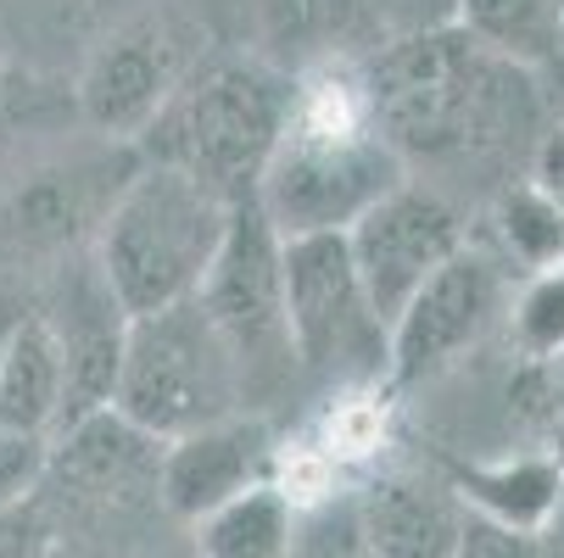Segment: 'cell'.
I'll return each mask as SVG.
<instances>
[{"instance_id": "obj_1", "label": "cell", "mask_w": 564, "mask_h": 558, "mask_svg": "<svg viewBox=\"0 0 564 558\" xmlns=\"http://www.w3.org/2000/svg\"><path fill=\"white\" fill-rule=\"evenodd\" d=\"M375 134L402 163H487L525 145L542 123L531 73L480 51L453 23L391 34L364 62Z\"/></svg>"}, {"instance_id": "obj_2", "label": "cell", "mask_w": 564, "mask_h": 558, "mask_svg": "<svg viewBox=\"0 0 564 558\" xmlns=\"http://www.w3.org/2000/svg\"><path fill=\"white\" fill-rule=\"evenodd\" d=\"M397 185H409V163L375 134L364 62H325L296 78L291 123L252 190L280 241L347 234Z\"/></svg>"}, {"instance_id": "obj_3", "label": "cell", "mask_w": 564, "mask_h": 558, "mask_svg": "<svg viewBox=\"0 0 564 558\" xmlns=\"http://www.w3.org/2000/svg\"><path fill=\"white\" fill-rule=\"evenodd\" d=\"M291 107L296 78L280 62L247 51H213L196 56V67L180 78V90L134 140V151L140 163L180 168L213 196L240 201L258 190L291 123Z\"/></svg>"}, {"instance_id": "obj_4", "label": "cell", "mask_w": 564, "mask_h": 558, "mask_svg": "<svg viewBox=\"0 0 564 558\" xmlns=\"http://www.w3.org/2000/svg\"><path fill=\"white\" fill-rule=\"evenodd\" d=\"M229 207L235 201L213 196L180 168L140 163L90 241V258L118 307L129 318H145L191 302L224 247Z\"/></svg>"}, {"instance_id": "obj_5", "label": "cell", "mask_w": 564, "mask_h": 558, "mask_svg": "<svg viewBox=\"0 0 564 558\" xmlns=\"http://www.w3.org/2000/svg\"><path fill=\"white\" fill-rule=\"evenodd\" d=\"M112 414H123L134 430H145L163 447L191 430H207L218 419L247 414L229 347L218 341L213 318L202 313L196 296L180 307H163V313L129 318Z\"/></svg>"}, {"instance_id": "obj_6", "label": "cell", "mask_w": 564, "mask_h": 558, "mask_svg": "<svg viewBox=\"0 0 564 558\" xmlns=\"http://www.w3.org/2000/svg\"><path fill=\"white\" fill-rule=\"evenodd\" d=\"M280 252H285V241L263 218L258 196H240L229 207L224 247L196 291L218 341L229 347L247 414H258L269 396H280L302 374L296 352H291V330H285V263H280Z\"/></svg>"}, {"instance_id": "obj_7", "label": "cell", "mask_w": 564, "mask_h": 558, "mask_svg": "<svg viewBox=\"0 0 564 558\" xmlns=\"http://www.w3.org/2000/svg\"><path fill=\"white\" fill-rule=\"evenodd\" d=\"M134 168V145L101 140V151L90 156H56V163H40L34 174L12 179L0 190V274L23 280L29 263L56 269L62 258L85 252Z\"/></svg>"}, {"instance_id": "obj_8", "label": "cell", "mask_w": 564, "mask_h": 558, "mask_svg": "<svg viewBox=\"0 0 564 558\" xmlns=\"http://www.w3.org/2000/svg\"><path fill=\"white\" fill-rule=\"evenodd\" d=\"M285 330L302 374H375L386 369V330L358 285L347 234L285 241Z\"/></svg>"}, {"instance_id": "obj_9", "label": "cell", "mask_w": 564, "mask_h": 558, "mask_svg": "<svg viewBox=\"0 0 564 558\" xmlns=\"http://www.w3.org/2000/svg\"><path fill=\"white\" fill-rule=\"evenodd\" d=\"M196 67V40L180 18L169 12H140L129 23H118L78 73V118L96 140L112 145H134L151 118L169 107V96L180 90V78Z\"/></svg>"}, {"instance_id": "obj_10", "label": "cell", "mask_w": 564, "mask_h": 558, "mask_svg": "<svg viewBox=\"0 0 564 558\" xmlns=\"http://www.w3.org/2000/svg\"><path fill=\"white\" fill-rule=\"evenodd\" d=\"M464 218L436 185H397L386 201H375L352 229H347V252L358 269V285L380 318V330L397 325V313L414 302V291L464 252Z\"/></svg>"}, {"instance_id": "obj_11", "label": "cell", "mask_w": 564, "mask_h": 558, "mask_svg": "<svg viewBox=\"0 0 564 558\" xmlns=\"http://www.w3.org/2000/svg\"><path fill=\"white\" fill-rule=\"evenodd\" d=\"M34 307L51 325L56 352H62V419H56V430L112 408L123 341H129V313L118 307L112 285L101 280L90 247L62 258L56 269H45V280L34 285Z\"/></svg>"}, {"instance_id": "obj_12", "label": "cell", "mask_w": 564, "mask_h": 558, "mask_svg": "<svg viewBox=\"0 0 564 558\" xmlns=\"http://www.w3.org/2000/svg\"><path fill=\"white\" fill-rule=\"evenodd\" d=\"M503 313V269L498 258L464 247L453 263H442L414 302L397 313L386 330V374L397 385L436 380L447 363H458L464 347H475Z\"/></svg>"}, {"instance_id": "obj_13", "label": "cell", "mask_w": 564, "mask_h": 558, "mask_svg": "<svg viewBox=\"0 0 564 558\" xmlns=\"http://www.w3.org/2000/svg\"><path fill=\"white\" fill-rule=\"evenodd\" d=\"M156 469H163V441L134 430L123 414L101 408L51 436L40 503H67L73 514H123L140 503H156Z\"/></svg>"}, {"instance_id": "obj_14", "label": "cell", "mask_w": 564, "mask_h": 558, "mask_svg": "<svg viewBox=\"0 0 564 558\" xmlns=\"http://www.w3.org/2000/svg\"><path fill=\"white\" fill-rule=\"evenodd\" d=\"M274 469V430L263 414H235L207 430H191L163 447V469H156V503L174 519L202 525L207 514L229 508L235 497H247L269 486Z\"/></svg>"}, {"instance_id": "obj_15", "label": "cell", "mask_w": 564, "mask_h": 558, "mask_svg": "<svg viewBox=\"0 0 564 558\" xmlns=\"http://www.w3.org/2000/svg\"><path fill=\"white\" fill-rule=\"evenodd\" d=\"M364 541L375 558H453L464 530V503L442 474L380 469L352 492Z\"/></svg>"}, {"instance_id": "obj_16", "label": "cell", "mask_w": 564, "mask_h": 558, "mask_svg": "<svg viewBox=\"0 0 564 558\" xmlns=\"http://www.w3.org/2000/svg\"><path fill=\"white\" fill-rule=\"evenodd\" d=\"M442 481L453 486V497L480 514V519H498L514 530H536L547 536V525L564 508V463L547 452L531 458H498V463H464V458H442Z\"/></svg>"}, {"instance_id": "obj_17", "label": "cell", "mask_w": 564, "mask_h": 558, "mask_svg": "<svg viewBox=\"0 0 564 558\" xmlns=\"http://www.w3.org/2000/svg\"><path fill=\"white\" fill-rule=\"evenodd\" d=\"M258 12L269 40L307 56L313 67L369 62L391 40L380 0H258Z\"/></svg>"}, {"instance_id": "obj_18", "label": "cell", "mask_w": 564, "mask_h": 558, "mask_svg": "<svg viewBox=\"0 0 564 558\" xmlns=\"http://www.w3.org/2000/svg\"><path fill=\"white\" fill-rule=\"evenodd\" d=\"M56 419H62V352L40 307H29L7 358H0V430L51 441Z\"/></svg>"}, {"instance_id": "obj_19", "label": "cell", "mask_w": 564, "mask_h": 558, "mask_svg": "<svg viewBox=\"0 0 564 558\" xmlns=\"http://www.w3.org/2000/svg\"><path fill=\"white\" fill-rule=\"evenodd\" d=\"M453 29L514 67H536L558 56L564 0H453Z\"/></svg>"}, {"instance_id": "obj_20", "label": "cell", "mask_w": 564, "mask_h": 558, "mask_svg": "<svg viewBox=\"0 0 564 558\" xmlns=\"http://www.w3.org/2000/svg\"><path fill=\"white\" fill-rule=\"evenodd\" d=\"M191 552L196 558H291V530H296V508L291 497L269 481L247 497H235L229 508L207 514L202 525H191Z\"/></svg>"}, {"instance_id": "obj_21", "label": "cell", "mask_w": 564, "mask_h": 558, "mask_svg": "<svg viewBox=\"0 0 564 558\" xmlns=\"http://www.w3.org/2000/svg\"><path fill=\"white\" fill-rule=\"evenodd\" d=\"M498 234H503L509 258H520L531 274L564 263V212L531 179H514L498 196Z\"/></svg>"}, {"instance_id": "obj_22", "label": "cell", "mask_w": 564, "mask_h": 558, "mask_svg": "<svg viewBox=\"0 0 564 558\" xmlns=\"http://www.w3.org/2000/svg\"><path fill=\"white\" fill-rule=\"evenodd\" d=\"M291 558H375L352 508V492H330L313 508H296L291 530Z\"/></svg>"}, {"instance_id": "obj_23", "label": "cell", "mask_w": 564, "mask_h": 558, "mask_svg": "<svg viewBox=\"0 0 564 558\" xmlns=\"http://www.w3.org/2000/svg\"><path fill=\"white\" fill-rule=\"evenodd\" d=\"M514 347L525 358H564V263L536 269L514 302Z\"/></svg>"}, {"instance_id": "obj_24", "label": "cell", "mask_w": 564, "mask_h": 558, "mask_svg": "<svg viewBox=\"0 0 564 558\" xmlns=\"http://www.w3.org/2000/svg\"><path fill=\"white\" fill-rule=\"evenodd\" d=\"M45 452L51 441L45 436H12V430H0V514L29 503L45 481Z\"/></svg>"}, {"instance_id": "obj_25", "label": "cell", "mask_w": 564, "mask_h": 558, "mask_svg": "<svg viewBox=\"0 0 564 558\" xmlns=\"http://www.w3.org/2000/svg\"><path fill=\"white\" fill-rule=\"evenodd\" d=\"M453 558H553V547L536 530H514V525L480 519V514L464 508V530H458V552Z\"/></svg>"}, {"instance_id": "obj_26", "label": "cell", "mask_w": 564, "mask_h": 558, "mask_svg": "<svg viewBox=\"0 0 564 558\" xmlns=\"http://www.w3.org/2000/svg\"><path fill=\"white\" fill-rule=\"evenodd\" d=\"M56 547V519L40 497L0 514V558H45Z\"/></svg>"}, {"instance_id": "obj_27", "label": "cell", "mask_w": 564, "mask_h": 558, "mask_svg": "<svg viewBox=\"0 0 564 558\" xmlns=\"http://www.w3.org/2000/svg\"><path fill=\"white\" fill-rule=\"evenodd\" d=\"M391 34H425L453 23V0H380Z\"/></svg>"}, {"instance_id": "obj_28", "label": "cell", "mask_w": 564, "mask_h": 558, "mask_svg": "<svg viewBox=\"0 0 564 558\" xmlns=\"http://www.w3.org/2000/svg\"><path fill=\"white\" fill-rule=\"evenodd\" d=\"M531 185L564 212V129L536 145V174H531Z\"/></svg>"}, {"instance_id": "obj_29", "label": "cell", "mask_w": 564, "mask_h": 558, "mask_svg": "<svg viewBox=\"0 0 564 558\" xmlns=\"http://www.w3.org/2000/svg\"><path fill=\"white\" fill-rule=\"evenodd\" d=\"M29 307H34V285L0 274V358H7V347H12V336H18V325H23Z\"/></svg>"}, {"instance_id": "obj_30", "label": "cell", "mask_w": 564, "mask_h": 558, "mask_svg": "<svg viewBox=\"0 0 564 558\" xmlns=\"http://www.w3.org/2000/svg\"><path fill=\"white\" fill-rule=\"evenodd\" d=\"M140 558H196L191 547H151V552H140Z\"/></svg>"}, {"instance_id": "obj_31", "label": "cell", "mask_w": 564, "mask_h": 558, "mask_svg": "<svg viewBox=\"0 0 564 558\" xmlns=\"http://www.w3.org/2000/svg\"><path fill=\"white\" fill-rule=\"evenodd\" d=\"M547 547H553V552H558V547H564V508H558V519H553V525H547Z\"/></svg>"}, {"instance_id": "obj_32", "label": "cell", "mask_w": 564, "mask_h": 558, "mask_svg": "<svg viewBox=\"0 0 564 558\" xmlns=\"http://www.w3.org/2000/svg\"><path fill=\"white\" fill-rule=\"evenodd\" d=\"M45 558H62V552H56V547H51V552H45Z\"/></svg>"}]
</instances>
